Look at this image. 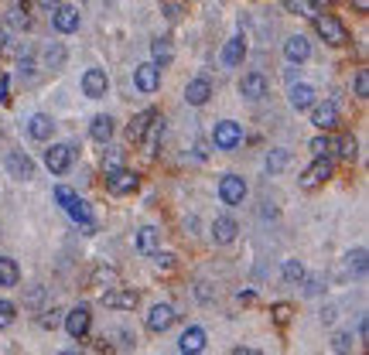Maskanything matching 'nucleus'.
<instances>
[{
	"mask_svg": "<svg viewBox=\"0 0 369 355\" xmlns=\"http://www.w3.org/2000/svg\"><path fill=\"white\" fill-rule=\"evenodd\" d=\"M281 274H284L288 283H301V280H304V263H301V260H284Z\"/></svg>",
	"mask_w": 369,
	"mask_h": 355,
	"instance_id": "obj_32",
	"label": "nucleus"
},
{
	"mask_svg": "<svg viewBox=\"0 0 369 355\" xmlns=\"http://www.w3.org/2000/svg\"><path fill=\"white\" fill-rule=\"evenodd\" d=\"M315 4H328V0H315Z\"/></svg>",
	"mask_w": 369,
	"mask_h": 355,
	"instance_id": "obj_54",
	"label": "nucleus"
},
{
	"mask_svg": "<svg viewBox=\"0 0 369 355\" xmlns=\"http://www.w3.org/2000/svg\"><path fill=\"white\" fill-rule=\"evenodd\" d=\"M109 283V280H116V270H109V267H100V270H96V277H93V283H96V287H100V283Z\"/></svg>",
	"mask_w": 369,
	"mask_h": 355,
	"instance_id": "obj_45",
	"label": "nucleus"
},
{
	"mask_svg": "<svg viewBox=\"0 0 369 355\" xmlns=\"http://www.w3.org/2000/svg\"><path fill=\"white\" fill-rule=\"evenodd\" d=\"M288 96H290V106H294L297 113H301V109H311V106L318 102V93L311 89V86H308V82H297V86H290Z\"/></svg>",
	"mask_w": 369,
	"mask_h": 355,
	"instance_id": "obj_20",
	"label": "nucleus"
},
{
	"mask_svg": "<svg viewBox=\"0 0 369 355\" xmlns=\"http://www.w3.org/2000/svg\"><path fill=\"white\" fill-rule=\"evenodd\" d=\"M236 232H239L236 219H229V215H219V219L212 222V239H215L219 246H229V243L236 239Z\"/></svg>",
	"mask_w": 369,
	"mask_h": 355,
	"instance_id": "obj_19",
	"label": "nucleus"
},
{
	"mask_svg": "<svg viewBox=\"0 0 369 355\" xmlns=\"http://www.w3.org/2000/svg\"><path fill=\"white\" fill-rule=\"evenodd\" d=\"M206 349V328H199V325H192V328L182 331V338H178V352L184 355H195Z\"/></svg>",
	"mask_w": 369,
	"mask_h": 355,
	"instance_id": "obj_18",
	"label": "nucleus"
},
{
	"mask_svg": "<svg viewBox=\"0 0 369 355\" xmlns=\"http://www.w3.org/2000/svg\"><path fill=\"white\" fill-rule=\"evenodd\" d=\"M246 58V41H243V34H236V38H229L226 41V48H222V65H239Z\"/></svg>",
	"mask_w": 369,
	"mask_h": 355,
	"instance_id": "obj_23",
	"label": "nucleus"
},
{
	"mask_svg": "<svg viewBox=\"0 0 369 355\" xmlns=\"http://www.w3.org/2000/svg\"><path fill=\"white\" fill-rule=\"evenodd\" d=\"M311 154H315V157H328V154H332V140H328V130H321L315 140H311Z\"/></svg>",
	"mask_w": 369,
	"mask_h": 355,
	"instance_id": "obj_35",
	"label": "nucleus"
},
{
	"mask_svg": "<svg viewBox=\"0 0 369 355\" xmlns=\"http://www.w3.org/2000/svg\"><path fill=\"white\" fill-rule=\"evenodd\" d=\"M62 325H65V331H69V338H86L89 335V325H93V314H89V307L86 304H76L72 311H65L62 314Z\"/></svg>",
	"mask_w": 369,
	"mask_h": 355,
	"instance_id": "obj_2",
	"label": "nucleus"
},
{
	"mask_svg": "<svg viewBox=\"0 0 369 355\" xmlns=\"http://www.w3.org/2000/svg\"><path fill=\"white\" fill-rule=\"evenodd\" d=\"M52 27L58 34H72L79 31V11L69 7V4H55L52 7Z\"/></svg>",
	"mask_w": 369,
	"mask_h": 355,
	"instance_id": "obj_7",
	"label": "nucleus"
},
{
	"mask_svg": "<svg viewBox=\"0 0 369 355\" xmlns=\"http://www.w3.org/2000/svg\"><path fill=\"white\" fill-rule=\"evenodd\" d=\"M27 133H31V140H52L55 120L48 113H34V116L27 120Z\"/></svg>",
	"mask_w": 369,
	"mask_h": 355,
	"instance_id": "obj_21",
	"label": "nucleus"
},
{
	"mask_svg": "<svg viewBox=\"0 0 369 355\" xmlns=\"http://www.w3.org/2000/svg\"><path fill=\"white\" fill-rule=\"evenodd\" d=\"M0 102H11V96H7V79H0Z\"/></svg>",
	"mask_w": 369,
	"mask_h": 355,
	"instance_id": "obj_48",
	"label": "nucleus"
},
{
	"mask_svg": "<svg viewBox=\"0 0 369 355\" xmlns=\"http://www.w3.org/2000/svg\"><path fill=\"white\" fill-rule=\"evenodd\" d=\"M55 4H58V0H38V7H45V11H52Z\"/></svg>",
	"mask_w": 369,
	"mask_h": 355,
	"instance_id": "obj_51",
	"label": "nucleus"
},
{
	"mask_svg": "<svg viewBox=\"0 0 369 355\" xmlns=\"http://www.w3.org/2000/svg\"><path fill=\"white\" fill-rule=\"evenodd\" d=\"M328 178H332V161H328V157H315V164L301 175V188H304V192H315Z\"/></svg>",
	"mask_w": 369,
	"mask_h": 355,
	"instance_id": "obj_6",
	"label": "nucleus"
},
{
	"mask_svg": "<svg viewBox=\"0 0 369 355\" xmlns=\"http://www.w3.org/2000/svg\"><path fill=\"white\" fill-rule=\"evenodd\" d=\"M274 314H277V321H281V325H288L290 307H288V304H277V307H274Z\"/></svg>",
	"mask_w": 369,
	"mask_h": 355,
	"instance_id": "obj_47",
	"label": "nucleus"
},
{
	"mask_svg": "<svg viewBox=\"0 0 369 355\" xmlns=\"http://www.w3.org/2000/svg\"><path fill=\"white\" fill-rule=\"evenodd\" d=\"M65 58H69L65 45H62V41H52V45L45 48V69H52V72L65 69Z\"/></svg>",
	"mask_w": 369,
	"mask_h": 355,
	"instance_id": "obj_27",
	"label": "nucleus"
},
{
	"mask_svg": "<svg viewBox=\"0 0 369 355\" xmlns=\"http://www.w3.org/2000/svg\"><path fill=\"white\" fill-rule=\"evenodd\" d=\"M284 11L297 14V18H315L321 11V4H315V0H284Z\"/></svg>",
	"mask_w": 369,
	"mask_h": 355,
	"instance_id": "obj_30",
	"label": "nucleus"
},
{
	"mask_svg": "<svg viewBox=\"0 0 369 355\" xmlns=\"http://www.w3.org/2000/svg\"><path fill=\"white\" fill-rule=\"evenodd\" d=\"M14 314H18V307L11 304V301H4V297H0V331L14 325Z\"/></svg>",
	"mask_w": 369,
	"mask_h": 355,
	"instance_id": "obj_39",
	"label": "nucleus"
},
{
	"mask_svg": "<svg viewBox=\"0 0 369 355\" xmlns=\"http://www.w3.org/2000/svg\"><path fill=\"white\" fill-rule=\"evenodd\" d=\"M100 301L106 307H116V311H133L137 307V290H130V287H113V290H106Z\"/></svg>",
	"mask_w": 369,
	"mask_h": 355,
	"instance_id": "obj_12",
	"label": "nucleus"
},
{
	"mask_svg": "<svg viewBox=\"0 0 369 355\" xmlns=\"http://www.w3.org/2000/svg\"><path fill=\"white\" fill-rule=\"evenodd\" d=\"M151 55H154V65H158V69H168L171 58H175V48H171L168 38H158V41L151 45Z\"/></svg>",
	"mask_w": 369,
	"mask_h": 355,
	"instance_id": "obj_28",
	"label": "nucleus"
},
{
	"mask_svg": "<svg viewBox=\"0 0 369 355\" xmlns=\"http://www.w3.org/2000/svg\"><path fill=\"white\" fill-rule=\"evenodd\" d=\"M7 48V31H4V27H0V51Z\"/></svg>",
	"mask_w": 369,
	"mask_h": 355,
	"instance_id": "obj_53",
	"label": "nucleus"
},
{
	"mask_svg": "<svg viewBox=\"0 0 369 355\" xmlns=\"http://www.w3.org/2000/svg\"><path fill=\"white\" fill-rule=\"evenodd\" d=\"M206 154H209V151H206V140H199V144H195V157H199V161H202V157H206Z\"/></svg>",
	"mask_w": 369,
	"mask_h": 355,
	"instance_id": "obj_49",
	"label": "nucleus"
},
{
	"mask_svg": "<svg viewBox=\"0 0 369 355\" xmlns=\"http://www.w3.org/2000/svg\"><path fill=\"white\" fill-rule=\"evenodd\" d=\"M62 314H65V311H62V307H48V311H41V318H38V325H41V328H58V325H62Z\"/></svg>",
	"mask_w": 369,
	"mask_h": 355,
	"instance_id": "obj_34",
	"label": "nucleus"
},
{
	"mask_svg": "<svg viewBox=\"0 0 369 355\" xmlns=\"http://www.w3.org/2000/svg\"><path fill=\"white\" fill-rule=\"evenodd\" d=\"M345 270L356 274V277H363V274H366V250H352V253H345Z\"/></svg>",
	"mask_w": 369,
	"mask_h": 355,
	"instance_id": "obj_31",
	"label": "nucleus"
},
{
	"mask_svg": "<svg viewBox=\"0 0 369 355\" xmlns=\"http://www.w3.org/2000/svg\"><path fill=\"white\" fill-rule=\"evenodd\" d=\"M89 137L96 140V144H109V137H113V116H93V123H89Z\"/></svg>",
	"mask_w": 369,
	"mask_h": 355,
	"instance_id": "obj_24",
	"label": "nucleus"
},
{
	"mask_svg": "<svg viewBox=\"0 0 369 355\" xmlns=\"http://www.w3.org/2000/svg\"><path fill=\"white\" fill-rule=\"evenodd\" d=\"M209 100H212V82L206 76L192 79V82L184 86V102H188V106H206Z\"/></svg>",
	"mask_w": 369,
	"mask_h": 355,
	"instance_id": "obj_14",
	"label": "nucleus"
},
{
	"mask_svg": "<svg viewBox=\"0 0 369 355\" xmlns=\"http://www.w3.org/2000/svg\"><path fill=\"white\" fill-rule=\"evenodd\" d=\"M7 21H11L14 27H21V31H27V27H31V18H27V7H11Z\"/></svg>",
	"mask_w": 369,
	"mask_h": 355,
	"instance_id": "obj_37",
	"label": "nucleus"
},
{
	"mask_svg": "<svg viewBox=\"0 0 369 355\" xmlns=\"http://www.w3.org/2000/svg\"><path fill=\"white\" fill-rule=\"evenodd\" d=\"M116 168H123V151L120 147H109L103 154V171H116Z\"/></svg>",
	"mask_w": 369,
	"mask_h": 355,
	"instance_id": "obj_36",
	"label": "nucleus"
},
{
	"mask_svg": "<svg viewBox=\"0 0 369 355\" xmlns=\"http://www.w3.org/2000/svg\"><path fill=\"white\" fill-rule=\"evenodd\" d=\"M154 116H158L154 109H144V113H137V116L130 120V127H127V137H130L133 144H140V140H144V130H147V123H151Z\"/></svg>",
	"mask_w": 369,
	"mask_h": 355,
	"instance_id": "obj_26",
	"label": "nucleus"
},
{
	"mask_svg": "<svg viewBox=\"0 0 369 355\" xmlns=\"http://www.w3.org/2000/svg\"><path fill=\"white\" fill-rule=\"evenodd\" d=\"M311 21H315V31L321 34V41H328V45H335V48H342L345 41H349V31H345V25L339 21V18H332V14H321V11H318Z\"/></svg>",
	"mask_w": 369,
	"mask_h": 355,
	"instance_id": "obj_1",
	"label": "nucleus"
},
{
	"mask_svg": "<svg viewBox=\"0 0 369 355\" xmlns=\"http://www.w3.org/2000/svg\"><path fill=\"white\" fill-rule=\"evenodd\" d=\"M82 93H86L89 100H103L106 93H109V79H106L103 69H86V76H82Z\"/></svg>",
	"mask_w": 369,
	"mask_h": 355,
	"instance_id": "obj_10",
	"label": "nucleus"
},
{
	"mask_svg": "<svg viewBox=\"0 0 369 355\" xmlns=\"http://www.w3.org/2000/svg\"><path fill=\"white\" fill-rule=\"evenodd\" d=\"M65 212L72 215V222H79V226H86L89 232H96V222H93V208H89V202H82L79 195H76L72 202L65 205Z\"/></svg>",
	"mask_w": 369,
	"mask_h": 355,
	"instance_id": "obj_22",
	"label": "nucleus"
},
{
	"mask_svg": "<svg viewBox=\"0 0 369 355\" xmlns=\"http://www.w3.org/2000/svg\"><path fill=\"white\" fill-rule=\"evenodd\" d=\"M7 171H11V178H18V181H31L34 178V161L25 151H11L7 154Z\"/></svg>",
	"mask_w": 369,
	"mask_h": 355,
	"instance_id": "obj_13",
	"label": "nucleus"
},
{
	"mask_svg": "<svg viewBox=\"0 0 369 355\" xmlns=\"http://www.w3.org/2000/svg\"><path fill=\"white\" fill-rule=\"evenodd\" d=\"M356 11H363V14H366V11H369V0H356Z\"/></svg>",
	"mask_w": 369,
	"mask_h": 355,
	"instance_id": "obj_52",
	"label": "nucleus"
},
{
	"mask_svg": "<svg viewBox=\"0 0 369 355\" xmlns=\"http://www.w3.org/2000/svg\"><path fill=\"white\" fill-rule=\"evenodd\" d=\"M267 89H270V86H267V79L260 76V72H250V76L239 79V96L250 102H260L267 96Z\"/></svg>",
	"mask_w": 369,
	"mask_h": 355,
	"instance_id": "obj_11",
	"label": "nucleus"
},
{
	"mask_svg": "<svg viewBox=\"0 0 369 355\" xmlns=\"http://www.w3.org/2000/svg\"><path fill=\"white\" fill-rule=\"evenodd\" d=\"M164 11H168V18H171V21H178V4H168Z\"/></svg>",
	"mask_w": 369,
	"mask_h": 355,
	"instance_id": "obj_50",
	"label": "nucleus"
},
{
	"mask_svg": "<svg viewBox=\"0 0 369 355\" xmlns=\"http://www.w3.org/2000/svg\"><path fill=\"white\" fill-rule=\"evenodd\" d=\"M151 260H154V267H158L161 274H171V270H175V253H161V250H154Z\"/></svg>",
	"mask_w": 369,
	"mask_h": 355,
	"instance_id": "obj_38",
	"label": "nucleus"
},
{
	"mask_svg": "<svg viewBox=\"0 0 369 355\" xmlns=\"http://www.w3.org/2000/svg\"><path fill=\"white\" fill-rule=\"evenodd\" d=\"M106 188L109 195H130L137 188V175L130 168H116V171H106Z\"/></svg>",
	"mask_w": 369,
	"mask_h": 355,
	"instance_id": "obj_9",
	"label": "nucleus"
},
{
	"mask_svg": "<svg viewBox=\"0 0 369 355\" xmlns=\"http://www.w3.org/2000/svg\"><path fill=\"white\" fill-rule=\"evenodd\" d=\"M133 86H137L144 96L158 93V89H161V69L154 65V62H144V65H137V69H133Z\"/></svg>",
	"mask_w": 369,
	"mask_h": 355,
	"instance_id": "obj_5",
	"label": "nucleus"
},
{
	"mask_svg": "<svg viewBox=\"0 0 369 355\" xmlns=\"http://www.w3.org/2000/svg\"><path fill=\"white\" fill-rule=\"evenodd\" d=\"M288 161H290L288 151H270V157H267V171H270V175H277V171H284V168H288Z\"/></svg>",
	"mask_w": 369,
	"mask_h": 355,
	"instance_id": "obj_33",
	"label": "nucleus"
},
{
	"mask_svg": "<svg viewBox=\"0 0 369 355\" xmlns=\"http://www.w3.org/2000/svg\"><path fill=\"white\" fill-rule=\"evenodd\" d=\"M321 290H325V283H321V277H311L308 283H304V294H308V297H315V294H321Z\"/></svg>",
	"mask_w": 369,
	"mask_h": 355,
	"instance_id": "obj_46",
	"label": "nucleus"
},
{
	"mask_svg": "<svg viewBox=\"0 0 369 355\" xmlns=\"http://www.w3.org/2000/svg\"><path fill=\"white\" fill-rule=\"evenodd\" d=\"M356 151H359L356 137H342V140H339V157H342V161H352V157H356Z\"/></svg>",
	"mask_w": 369,
	"mask_h": 355,
	"instance_id": "obj_40",
	"label": "nucleus"
},
{
	"mask_svg": "<svg viewBox=\"0 0 369 355\" xmlns=\"http://www.w3.org/2000/svg\"><path fill=\"white\" fill-rule=\"evenodd\" d=\"M332 349H335V352H349V349H352V335H349V331H342V335H335Z\"/></svg>",
	"mask_w": 369,
	"mask_h": 355,
	"instance_id": "obj_43",
	"label": "nucleus"
},
{
	"mask_svg": "<svg viewBox=\"0 0 369 355\" xmlns=\"http://www.w3.org/2000/svg\"><path fill=\"white\" fill-rule=\"evenodd\" d=\"M352 86H356V96H359V100H366V96H369V72H366V69H359V72H356V82H352Z\"/></svg>",
	"mask_w": 369,
	"mask_h": 355,
	"instance_id": "obj_41",
	"label": "nucleus"
},
{
	"mask_svg": "<svg viewBox=\"0 0 369 355\" xmlns=\"http://www.w3.org/2000/svg\"><path fill=\"white\" fill-rule=\"evenodd\" d=\"M175 318H178V314H175V307L171 304H154L151 311H147V328L154 331V335H158V331H168L171 325H175Z\"/></svg>",
	"mask_w": 369,
	"mask_h": 355,
	"instance_id": "obj_15",
	"label": "nucleus"
},
{
	"mask_svg": "<svg viewBox=\"0 0 369 355\" xmlns=\"http://www.w3.org/2000/svg\"><path fill=\"white\" fill-rule=\"evenodd\" d=\"M284 55H288V62H308L311 58V41L304 38V34H290L288 41H284Z\"/></svg>",
	"mask_w": 369,
	"mask_h": 355,
	"instance_id": "obj_17",
	"label": "nucleus"
},
{
	"mask_svg": "<svg viewBox=\"0 0 369 355\" xmlns=\"http://www.w3.org/2000/svg\"><path fill=\"white\" fill-rule=\"evenodd\" d=\"M18 280H21L18 263L11 256H0V287H18Z\"/></svg>",
	"mask_w": 369,
	"mask_h": 355,
	"instance_id": "obj_29",
	"label": "nucleus"
},
{
	"mask_svg": "<svg viewBox=\"0 0 369 355\" xmlns=\"http://www.w3.org/2000/svg\"><path fill=\"white\" fill-rule=\"evenodd\" d=\"M41 301H45V287H31V290L25 294V304L27 307H38Z\"/></svg>",
	"mask_w": 369,
	"mask_h": 355,
	"instance_id": "obj_42",
	"label": "nucleus"
},
{
	"mask_svg": "<svg viewBox=\"0 0 369 355\" xmlns=\"http://www.w3.org/2000/svg\"><path fill=\"white\" fill-rule=\"evenodd\" d=\"M158 243H161V232L154 226H144L140 232H137V253L151 256L154 250H158Z\"/></svg>",
	"mask_w": 369,
	"mask_h": 355,
	"instance_id": "obj_25",
	"label": "nucleus"
},
{
	"mask_svg": "<svg viewBox=\"0 0 369 355\" xmlns=\"http://www.w3.org/2000/svg\"><path fill=\"white\" fill-rule=\"evenodd\" d=\"M72 157H76V147H72V144H52V147L45 151V168H48L52 175H65V171L72 168Z\"/></svg>",
	"mask_w": 369,
	"mask_h": 355,
	"instance_id": "obj_4",
	"label": "nucleus"
},
{
	"mask_svg": "<svg viewBox=\"0 0 369 355\" xmlns=\"http://www.w3.org/2000/svg\"><path fill=\"white\" fill-rule=\"evenodd\" d=\"M311 123L318 130H332L339 123V106L335 102H315L311 106Z\"/></svg>",
	"mask_w": 369,
	"mask_h": 355,
	"instance_id": "obj_16",
	"label": "nucleus"
},
{
	"mask_svg": "<svg viewBox=\"0 0 369 355\" xmlns=\"http://www.w3.org/2000/svg\"><path fill=\"white\" fill-rule=\"evenodd\" d=\"M219 199H222V205H243V199H246V181L239 175H226L219 181Z\"/></svg>",
	"mask_w": 369,
	"mask_h": 355,
	"instance_id": "obj_8",
	"label": "nucleus"
},
{
	"mask_svg": "<svg viewBox=\"0 0 369 355\" xmlns=\"http://www.w3.org/2000/svg\"><path fill=\"white\" fill-rule=\"evenodd\" d=\"M55 199H58V205H69L76 199V192H72L69 185H58V188H55Z\"/></svg>",
	"mask_w": 369,
	"mask_h": 355,
	"instance_id": "obj_44",
	"label": "nucleus"
},
{
	"mask_svg": "<svg viewBox=\"0 0 369 355\" xmlns=\"http://www.w3.org/2000/svg\"><path fill=\"white\" fill-rule=\"evenodd\" d=\"M212 144L219 151H233V147L243 144V127H239L236 120H219L215 130H212Z\"/></svg>",
	"mask_w": 369,
	"mask_h": 355,
	"instance_id": "obj_3",
	"label": "nucleus"
}]
</instances>
